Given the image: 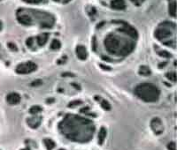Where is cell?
<instances>
[{"label":"cell","instance_id":"cell-19","mask_svg":"<svg viewBox=\"0 0 177 150\" xmlns=\"http://www.w3.org/2000/svg\"><path fill=\"white\" fill-rule=\"evenodd\" d=\"M60 46H61L60 42L55 39L53 40L52 44H51V49H52V50H59V48H60Z\"/></svg>","mask_w":177,"mask_h":150},{"label":"cell","instance_id":"cell-27","mask_svg":"<svg viewBox=\"0 0 177 150\" xmlns=\"http://www.w3.org/2000/svg\"><path fill=\"white\" fill-rule=\"evenodd\" d=\"M27 3H29V4H36V3H39L40 0H24Z\"/></svg>","mask_w":177,"mask_h":150},{"label":"cell","instance_id":"cell-28","mask_svg":"<svg viewBox=\"0 0 177 150\" xmlns=\"http://www.w3.org/2000/svg\"><path fill=\"white\" fill-rule=\"evenodd\" d=\"M8 47H9V48H11L13 51H17V47L14 45L13 43H8Z\"/></svg>","mask_w":177,"mask_h":150},{"label":"cell","instance_id":"cell-17","mask_svg":"<svg viewBox=\"0 0 177 150\" xmlns=\"http://www.w3.org/2000/svg\"><path fill=\"white\" fill-rule=\"evenodd\" d=\"M169 13H170L171 16L175 17V15H176V2L175 1L170 3V5H169Z\"/></svg>","mask_w":177,"mask_h":150},{"label":"cell","instance_id":"cell-23","mask_svg":"<svg viewBox=\"0 0 177 150\" xmlns=\"http://www.w3.org/2000/svg\"><path fill=\"white\" fill-rule=\"evenodd\" d=\"M82 103V101H73L71 103H69V104H68V107H70V108H72L74 106H77V105H81Z\"/></svg>","mask_w":177,"mask_h":150},{"label":"cell","instance_id":"cell-24","mask_svg":"<svg viewBox=\"0 0 177 150\" xmlns=\"http://www.w3.org/2000/svg\"><path fill=\"white\" fill-rule=\"evenodd\" d=\"M26 44L27 45V47L31 48L32 45H33V38H32V37H30V38H28V39L27 40Z\"/></svg>","mask_w":177,"mask_h":150},{"label":"cell","instance_id":"cell-31","mask_svg":"<svg viewBox=\"0 0 177 150\" xmlns=\"http://www.w3.org/2000/svg\"><path fill=\"white\" fill-rule=\"evenodd\" d=\"M89 110H90V108H89V107H86L84 109H82V110H81V112H85V111H89Z\"/></svg>","mask_w":177,"mask_h":150},{"label":"cell","instance_id":"cell-20","mask_svg":"<svg viewBox=\"0 0 177 150\" xmlns=\"http://www.w3.org/2000/svg\"><path fill=\"white\" fill-rule=\"evenodd\" d=\"M101 106H102V108H103L104 110H105V111H110V110H111V105H110V103H109L106 100H102Z\"/></svg>","mask_w":177,"mask_h":150},{"label":"cell","instance_id":"cell-4","mask_svg":"<svg viewBox=\"0 0 177 150\" xmlns=\"http://www.w3.org/2000/svg\"><path fill=\"white\" fill-rule=\"evenodd\" d=\"M37 69V65L34 62L28 61L26 63L20 64L16 67V72L19 74H28L30 72H35Z\"/></svg>","mask_w":177,"mask_h":150},{"label":"cell","instance_id":"cell-8","mask_svg":"<svg viewBox=\"0 0 177 150\" xmlns=\"http://www.w3.org/2000/svg\"><path fill=\"white\" fill-rule=\"evenodd\" d=\"M120 30L126 33L127 34H129V36H131L133 38H135V39L137 38V30H136L134 27H132L131 26L128 25V24H125L124 26H123V27H122Z\"/></svg>","mask_w":177,"mask_h":150},{"label":"cell","instance_id":"cell-36","mask_svg":"<svg viewBox=\"0 0 177 150\" xmlns=\"http://www.w3.org/2000/svg\"><path fill=\"white\" fill-rule=\"evenodd\" d=\"M54 1H59V0H54Z\"/></svg>","mask_w":177,"mask_h":150},{"label":"cell","instance_id":"cell-35","mask_svg":"<svg viewBox=\"0 0 177 150\" xmlns=\"http://www.w3.org/2000/svg\"><path fill=\"white\" fill-rule=\"evenodd\" d=\"M21 150H30L29 148H24V149H21Z\"/></svg>","mask_w":177,"mask_h":150},{"label":"cell","instance_id":"cell-22","mask_svg":"<svg viewBox=\"0 0 177 150\" xmlns=\"http://www.w3.org/2000/svg\"><path fill=\"white\" fill-rule=\"evenodd\" d=\"M158 55L161 56V57H163V58H168V59L171 58V56H172L170 53L167 52V51H159V52H158Z\"/></svg>","mask_w":177,"mask_h":150},{"label":"cell","instance_id":"cell-21","mask_svg":"<svg viewBox=\"0 0 177 150\" xmlns=\"http://www.w3.org/2000/svg\"><path fill=\"white\" fill-rule=\"evenodd\" d=\"M166 76L168 79H170L171 81H174V82L176 81V73L175 72H167L166 74Z\"/></svg>","mask_w":177,"mask_h":150},{"label":"cell","instance_id":"cell-13","mask_svg":"<svg viewBox=\"0 0 177 150\" xmlns=\"http://www.w3.org/2000/svg\"><path fill=\"white\" fill-rule=\"evenodd\" d=\"M49 38V34H42L37 36V43L39 46H44Z\"/></svg>","mask_w":177,"mask_h":150},{"label":"cell","instance_id":"cell-14","mask_svg":"<svg viewBox=\"0 0 177 150\" xmlns=\"http://www.w3.org/2000/svg\"><path fill=\"white\" fill-rule=\"evenodd\" d=\"M105 137H106V129L105 127H101L99 132V144L102 145L104 143Z\"/></svg>","mask_w":177,"mask_h":150},{"label":"cell","instance_id":"cell-12","mask_svg":"<svg viewBox=\"0 0 177 150\" xmlns=\"http://www.w3.org/2000/svg\"><path fill=\"white\" fill-rule=\"evenodd\" d=\"M18 20L23 25H30L32 23L31 18L27 14H21L18 16Z\"/></svg>","mask_w":177,"mask_h":150},{"label":"cell","instance_id":"cell-6","mask_svg":"<svg viewBox=\"0 0 177 150\" xmlns=\"http://www.w3.org/2000/svg\"><path fill=\"white\" fill-rule=\"evenodd\" d=\"M172 35V32L169 30L168 27H159L155 31V36L158 40H163L169 37Z\"/></svg>","mask_w":177,"mask_h":150},{"label":"cell","instance_id":"cell-30","mask_svg":"<svg viewBox=\"0 0 177 150\" xmlns=\"http://www.w3.org/2000/svg\"><path fill=\"white\" fill-rule=\"evenodd\" d=\"M62 76H63V77H65V76H70V77H74V75L73 73H70V72H66V73H63V74H62Z\"/></svg>","mask_w":177,"mask_h":150},{"label":"cell","instance_id":"cell-15","mask_svg":"<svg viewBox=\"0 0 177 150\" xmlns=\"http://www.w3.org/2000/svg\"><path fill=\"white\" fill-rule=\"evenodd\" d=\"M139 74H141V75H143V76H149V75H151V72L148 66L142 65V66H140V68H139Z\"/></svg>","mask_w":177,"mask_h":150},{"label":"cell","instance_id":"cell-11","mask_svg":"<svg viewBox=\"0 0 177 150\" xmlns=\"http://www.w3.org/2000/svg\"><path fill=\"white\" fill-rule=\"evenodd\" d=\"M111 6L113 9L117 10H123L126 7L124 0H112L111 3Z\"/></svg>","mask_w":177,"mask_h":150},{"label":"cell","instance_id":"cell-26","mask_svg":"<svg viewBox=\"0 0 177 150\" xmlns=\"http://www.w3.org/2000/svg\"><path fill=\"white\" fill-rule=\"evenodd\" d=\"M42 84V80H40V79H37V80H35V81H33L32 83H31V86H39Z\"/></svg>","mask_w":177,"mask_h":150},{"label":"cell","instance_id":"cell-32","mask_svg":"<svg viewBox=\"0 0 177 150\" xmlns=\"http://www.w3.org/2000/svg\"><path fill=\"white\" fill-rule=\"evenodd\" d=\"M166 64H167L166 62H163V64H162V65H158V67H159V68H162V67H163L164 65H166Z\"/></svg>","mask_w":177,"mask_h":150},{"label":"cell","instance_id":"cell-34","mask_svg":"<svg viewBox=\"0 0 177 150\" xmlns=\"http://www.w3.org/2000/svg\"><path fill=\"white\" fill-rule=\"evenodd\" d=\"M63 59H64V60H66V57H63ZM58 62H59V64H62V62H63V61H62V60H59Z\"/></svg>","mask_w":177,"mask_h":150},{"label":"cell","instance_id":"cell-5","mask_svg":"<svg viewBox=\"0 0 177 150\" xmlns=\"http://www.w3.org/2000/svg\"><path fill=\"white\" fill-rule=\"evenodd\" d=\"M151 127L152 131L156 133V134H161L164 132V125L162 121L159 118H155L151 120Z\"/></svg>","mask_w":177,"mask_h":150},{"label":"cell","instance_id":"cell-33","mask_svg":"<svg viewBox=\"0 0 177 150\" xmlns=\"http://www.w3.org/2000/svg\"><path fill=\"white\" fill-rule=\"evenodd\" d=\"M133 3H135L136 5H139V0H131Z\"/></svg>","mask_w":177,"mask_h":150},{"label":"cell","instance_id":"cell-2","mask_svg":"<svg viewBox=\"0 0 177 150\" xmlns=\"http://www.w3.org/2000/svg\"><path fill=\"white\" fill-rule=\"evenodd\" d=\"M121 41L116 35H108L105 41V45L108 52L113 55L126 56L134 50L135 44L131 42H127L125 44L121 45Z\"/></svg>","mask_w":177,"mask_h":150},{"label":"cell","instance_id":"cell-7","mask_svg":"<svg viewBox=\"0 0 177 150\" xmlns=\"http://www.w3.org/2000/svg\"><path fill=\"white\" fill-rule=\"evenodd\" d=\"M6 101L9 104H18L20 102V95L17 93H11L6 96Z\"/></svg>","mask_w":177,"mask_h":150},{"label":"cell","instance_id":"cell-37","mask_svg":"<svg viewBox=\"0 0 177 150\" xmlns=\"http://www.w3.org/2000/svg\"><path fill=\"white\" fill-rule=\"evenodd\" d=\"M59 150H65V149H59Z\"/></svg>","mask_w":177,"mask_h":150},{"label":"cell","instance_id":"cell-18","mask_svg":"<svg viewBox=\"0 0 177 150\" xmlns=\"http://www.w3.org/2000/svg\"><path fill=\"white\" fill-rule=\"evenodd\" d=\"M43 111L42 107H40L38 105H35V106H32L30 109H29V113L30 114H33V115H36L37 113H39L41 111Z\"/></svg>","mask_w":177,"mask_h":150},{"label":"cell","instance_id":"cell-29","mask_svg":"<svg viewBox=\"0 0 177 150\" xmlns=\"http://www.w3.org/2000/svg\"><path fill=\"white\" fill-rule=\"evenodd\" d=\"M100 67L103 68V69H105L106 71H110V70H111V67H110V66H106V65H100Z\"/></svg>","mask_w":177,"mask_h":150},{"label":"cell","instance_id":"cell-3","mask_svg":"<svg viewBox=\"0 0 177 150\" xmlns=\"http://www.w3.org/2000/svg\"><path fill=\"white\" fill-rule=\"evenodd\" d=\"M135 94L138 98L146 103L157 102L160 95V91L157 87L151 83H142L136 87Z\"/></svg>","mask_w":177,"mask_h":150},{"label":"cell","instance_id":"cell-1","mask_svg":"<svg viewBox=\"0 0 177 150\" xmlns=\"http://www.w3.org/2000/svg\"><path fill=\"white\" fill-rule=\"evenodd\" d=\"M59 129L67 139L77 142L90 141L95 126L92 121L77 115H67L59 124Z\"/></svg>","mask_w":177,"mask_h":150},{"label":"cell","instance_id":"cell-25","mask_svg":"<svg viewBox=\"0 0 177 150\" xmlns=\"http://www.w3.org/2000/svg\"><path fill=\"white\" fill-rule=\"evenodd\" d=\"M175 147H176L175 143H174V142H170V143L167 145V148H168L169 150H176Z\"/></svg>","mask_w":177,"mask_h":150},{"label":"cell","instance_id":"cell-16","mask_svg":"<svg viewBox=\"0 0 177 150\" xmlns=\"http://www.w3.org/2000/svg\"><path fill=\"white\" fill-rule=\"evenodd\" d=\"M44 143L45 145L47 150H53L55 148V146H56L55 142L53 141V140H51V139H45L44 140Z\"/></svg>","mask_w":177,"mask_h":150},{"label":"cell","instance_id":"cell-9","mask_svg":"<svg viewBox=\"0 0 177 150\" xmlns=\"http://www.w3.org/2000/svg\"><path fill=\"white\" fill-rule=\"evenodd\" d=\"M75 51H76V55H77L79 59H81V60H85V59H87L88 54H87V51H86V48L84 46H77Z\"/></svg>","mask_w":177,"mask_h":150},{"label":"cell","instance_id":"cell-10","mask_svg":"<svg viewBox=\"0 0 177 150\" xmlns=\"http://www.w3.org/2000/svg\"><path fill=\"white\" fill-rule=\"evenodd\" d=\"M27 123L31 128H34V129L37 128L41 124V118H39V117H32V118H27Z\"/></svg>","mask_w":177,"mask_h":150}]
</instances>
